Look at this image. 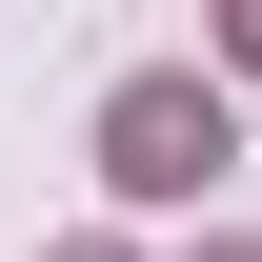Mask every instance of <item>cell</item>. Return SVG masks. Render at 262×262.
<instances>
[{
	"instance_id": "1",
	"label": "cell",
	"mask_w": 262,
	"mask_h": 262,
	"mask_svg": "<svg viewBox=\"0 0 262 262\" xmlns=\"http://www.w3.org/2000/svg\"><path fill=\"white\" fill-rule=\"evenodd\" d=\"M242 162V121H222V81H121V101H101V182H121V202H202V182H222Z\"/></svg>"
},
{
	"instance_id": "4",
	"label": "cell",
	"mask_w": 262,
	"mask_h": 262,
	"mask_svg": "<svg viewBox=\"0 0 262 262\" xmlns=\"http://www.w3.org/2000/svg\"><path fill=\"white\" fill-rule=\"evenodd\" d=\"M202 262H262V242H202Z\"/></svg>"
},
{
	"instance_id": "2",
	"label": "cell",
	"mask_w": 262,
	"mask_h": 262,
	"mask_svg": "<svg viewBox=\"0 0 262 262\" xmlns=\"http://www.w3.org/2000/svg\"><path fill=\"white\" fill-rule=\"evenodd\" d=\"M222 61H242V81H262V0H242V20H222Z\"/></svg>"
},
{
	"instance_id": "3",
	"label": "cell",
	"mask_w": 262,
	"mask_h": 262,
	"mask_svg": "<svg viewBox=\"0 0 262 262\" xmlns=\"http://www.w3.org/2000/svg\"><path fill=\"white\" fill-rule=\"evenodd\" d=\"M61 262H121V242H61Z\"/></svg>"
}]
</instances>
